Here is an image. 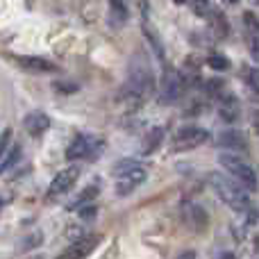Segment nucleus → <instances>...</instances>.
Segmentation results:
<instances>
[{"label": "nucleus", "mask_w": 259, "mask_h": 259, "mask_svg": "<svg viewBox=\"0 0 259 259\" xmlns=\"http://www.w3.org/2000/svg\"><path fill=\"white\" fill-rule=\"evenodd\" d=\"M98 243H100V237H96V234H87V237H82L80 241H75L73 246H68L62 255H57L55 259H84L87 255L94 252V248L98 246Z\"/></svg>", "instance_id": "9"}, {"label": "nucleus", "mask_w": 259, "mask_h": 259, "mask_svg": "<svg viewBox=\"0 0 259 259\" xmlns=\"http://www.w3.org/2000/svg\"><path fill=\"white\" fill-rule=\"evenodd\" d=\"M137 166H139V161H134V159H123V161H116V164L112 166V175H114V178H118V175H123V173H127V170L137 168Z\"/></svg>", "instance_id": "22"}, {"label": "nucleus", "mask_w": 259, "mask_h": 259, "mask_svg": "<svg viewBox=\"0 0 259 259\" xmlns=\"http://www.w3.org/2000/svg\"><path fill=\"white\" fill-rule=\"evenodd\" d=\"M219 161H221V166L228 170V175H232V178L237 180L239 184H243L248 191H255L257 189V184H259L257 173L243 157H239L237 152H223V155L219 157Z\"/></svg>", "instance_id": "2"}, {"label": "nucleus", "mask_w": 259, "mask_h": 259, "mask_svg": "<svg viewBox=\"0 0 259 259\" xmlns=\"http://www.w3.org/2000/svg\"><path fill=\"white\" fill-rule=\"evenodd\" d=\"M23 125H25V130H27V134H30V137L39 139L41 134L50 127V118L46 116L44 112H30L25 116V121H23Z\"/></svg>", "instance_id": "13"}, {"label": "nucleus", "mask_w": 259, "mask_h": 259, "mask_svg": "<svg viewBox=\"0 0 259 259\" xmlns=\"http://www.w3.org/2000/svg\"><path fill=\"white\" fill-rule=\"evenodd\" d=\"M207 64H209L214 71H228L230 68V59L225 57V55H219V53L209 55V57H207Z\"/></svg>", "instance_id": "21"}, {"label": "nucleus", "mask_w": 259, "mask_h": 259, "mask_svg": "<svg viewBox=\"0 0 259 259\" xmlns=\"http://www.w3.org/2000/svg\"><path fill=\"white\" fill-rule=\"evenodd\" d=\"M219 116L223 118L225 123H234L241 116V107H239V100L234 96H221L219 98Z\"/></svg>", "instance_id": "12"}, {"label": "nucleus", "mask_w": 259, "mask_h": 259, "mask_svg": "<svg viewBox=\"0 0 259 259\" xmlns=\"http://www.w3.org/2000/svg\"><path fill=\"white\" fill-rule=\"evenodd\" d=\"M246 80H248V84H250V89L259 94V66H257V68H250V71H248Z\"/></svg>", "instance_id": "25"}, {"label": "nucleus", "mask_w": 259, "mask_h": 259, "mask_svg": "<svg viewBox=\"0 0 259 259\" xmlns=\"http://www.w3.org/2000/svg\"><path fill=\"white\" fill-rule=\"evenodd\" d=\"M184 221H187V225L191 230H196V232H202V230L207 228V211L202 209L200 205H193V202H189V205H184V211H182Z\"/></svg>", "instance_id": "11"}, {"label": "nucleus", "mask_w": 259, "mask_h": 259, "mask_svg": "<svg viewBox=\"0 0 259 259\" xmlns=\"http://www.w3.org/2000/svg\"><path fill=\"white\" fill-rule=\"evenodd\" d=\"M184 87H187V80H184L182 73H178L170 66H166L164 75H161V82H159V98L164 100L166 105L175 103V100L184 94Z\"/></svg>", "instance_id": "4"}, {"label": "nucleus", "mask_w": 259, "mask_h": 259, "mask_svg": "<svg viewBox=\"0 0 259 259\" xmlns=\"http://www.w3.org/2000/svg\"><path fill=\"white\" fill-rule=\"evenodd\" d=\"M257 248H259V237H257Z\"/></svg>", "instance_id": "33"}, {"label": "nucleus", "mask_w": 259, "mask_h": 259, "mask_svg": "<svg viewBox=\"0 0 259 259\" xmlns=\"http://www.w3.org/2000/svg\"><path fill=\"white\" fill-rule=\"evenodd\" d=\"M143 34H146V39L150 41L152 46H155V53H157V57L159 59H164V46H161V41H159V36L155 34V30H152L150 25H148V21L143 23Z\"/></svg>", "instance_id": "19"}, {"label": "nucleus", "mask_w": 259, "mask_h": 259, "mask_svg": "<svg viewBox=\"0 0 259 259\" xmlns=\"http://www.w3.org/2000/svg\"><path fill=\"white\" fill-rule=\"evenodd\" d=\"M105 150V139L94 134H77L66 148V159H98V155Z\"/></svg>", "instance_id": "3"}, {"label": "nucleus", "mask_w": 259, "mask_h": 259, "mask_svg": "<svg viewBox=\"0 0 259 259\" xmlns=\"http://www.w3.org/2000/svg\"><path fill=\"white\" fill-rule=\"evenodd\" d=\"M178 259H196V252H193V250H184Z\"/></svg>", "instance_id": "28"}, {"label": "nucleus", "mask_w": 259, "mask_h": 259, "mask_svg": "<svg viewBox=\"0 0 259 259\" xmlns=\"http://www.w3.org/2000/svg\"><path fill=\"white\" fill-rule=\"evenodd\" d=\"M173 3H178V5H184V3H189V0H173Z\"/></svg>", "instance_id": "30"}, {"label": "nucleus", "mask_w": 259, "mask_h": 259, "mask_svg": "<svg viewBox=\"0 0 259 259\" xmlns=\"http://www.w3.org/2000/svg\"><path fill=\"white\" fill-rule=\"evenodd\" d=\"M223 84H225L223 80H209V82H207V94H209V96H219V98H221V94H223Z\"/></svg>", "instance_id": "24"}, {"label": "nucleus", "mask_w": 259, "mask_h": 259, "mask_svg": "<svg viewBox=\"0 0 259 259\" xmlns=\"http://www.w3.org/2000/svg\"><path fill=\"white\" fill-rule=\"evenodd\" d=\"M7 59L16 62L23 71H32V73H57L59 66H55L50 59H44V57H34V55H5Z\"/></svg>", "instance_id": "7"}, {"label": "nucleus", "mask_w": 259, "mask_h": 259, "mask_svg": "<svg viewBox=\"0 0 259 259\" xmlns=\"http://www.w3.org/2000/svg\"><path fill=\"white\" fill-rule=\"evenodd\" d=\"M228 3H230V5H237V3H239V0H228Z\"/></svg>", "instance_id": "31"}, {"label": "nucleus", "mask_w": 259, "mask_h": 259, "mask_svg": "<svg viewBox=\"0 0 259 259\" xmlns=\"http://www.w3.org/2000/svg\"><path fill=\"white\" fill-rule=\"evenodd\" d=\"M243 23H246V27H248V36H259V18L255 14L246 12L243 14Z\"/></svg>", "instance_id": "23"}, {"label": "nucleus", "mask_w": 259, "mask_h": 259, "mask_svg": "<svg viewBox=\"0 0 259 259\" xmlns=\"http://www.w3.org/2000/svg\"><path fill=\"white\" fill-rule=\"evenodd\" d=\"M257 221H259V209H257L255 205H252L250 209L246 211V225H255Z\"/></svg>", "instance_id": "27"}, {"label": "nucleus", "mask_w": 259, "mask_h": 259, "mask_svg": "<svg viewBox=\"0 0 259 259\" xmlns=\"http://www.w3.org/2000/svg\"><path fill=\"white\" fill-rule=\"evenodd\" d=\"M18 155H21V146H18V143H14L12 148H7V152H5L3 159H0V173H5V170H7L9 166L16 164Z\"/></svg>", "instance_id": "17"}, {"label": "nucleus", "mask_w": 259, "mask_h": 259, "mask_svg": "<svg viewBox=\"0 0 259 259\" xmlns=\"http://www.w3.org/2000/svg\"><path fill=\"white\" fill-rule=\"evenodd\" d=\"M209 139V132L202 127H184L175 134L173 143H170V152H187L193 148L202 146V143Z\"/></svg>", "instance_id": "5"}, {"label": "nucleus", "mask_w": 259, "mask_h": 259, "mask_svg": "<svg viewBox=\"0 0 259 259\" xmlns=\"http://www.w3.org/2000/svg\"><path fill=\"white\" fill-rule=\"evenodd\" d=\"M98 196V189L96 187H89V189H84V191H82V196L77 198V200H73V202H68V209H84L87 205H89L91 200H94V198Z\"/></svg>", "instance_id": "16"}, {"label": "nucleus", "mask_w": 259, "mask_h": 259, "mask_svg": "<svg viewBox=\"0 0 259 259\" xmlns=\"http://www.w3.org/2000/svg\"><path fill=\"white\" fill-rule=\"evenodd\" d=\"M216 146L228 148L230 152H243V150H248L246 134L239 132V130H228V132H221L219 139H216Z\"/></svg>", "instance_id": "10"}, {"label": "nucleus", "mask_w": 259, "mask_h": 259, "mask_svg": "<svg viewBox=\"0 0 259 259\" xmlns=\"http://www.w3.org/2000/svg\"><path fill=\"white\" fill-rule=\"evenodd\" d=\"M248 46H250V55L255 62H259V36H248Z\"/></svg>", "instance_id": "26"}, {"label": "nucleus", "mask_w": 259, "mask_h": 259, "mask_svg": "<svg viewBox=\"0 0 259 259\" xmlns=\"http://www.w3.org/2000/svg\"><path fill=\"white\" fill-rule=\"evenodd\" d=\"M252 127H255V132H257V137H259V112L252 116Z\"/></svg>", "instance_id": "29"}, {"label": "nucleus", "mask_w": 259, "mask_h": 259, "mask_svg": "<svg viewBox=\"0 0 259 259\" xmlns=\"http://www.w3.org/2000/svg\"><path fill=\"white\" fill-rule=\"evenodd\" d=\"M77 178H80V166H71V168L57 173V175H55V180L50 182V187H48V196L50 198H57V196L68 193L73 187H75Z\"/></svg>", "instance_id": "6"}, {"label": "nucleus", "mask_w": 259, "mask_h": 259, "mask_svg": "<svg viewBox=\"0 0 259 259\" xmlns=\"http://www.w3.org/2000/svg\"><path fill=\"white\" fill-rule=\"evenodd\" d=\"M211 9H214V5L209 0H191V12L198 18H207L211 14Z\"/></svg>", "instance_id": "20"}, {"label": "nucleus", "mask_w": 259, "mask_h": 259, "mask_svg": "<svg viewBox=\"0 0 259 259\" xmlns=\"http://www.w3.org/2000/svg\"><path fill=\"white\" fill-rule=\"evenodd\" d=\"M207 21H209V27H211V34L216 36V39H225V36L230 34V23L228 18H225V14L221 12L219 7L211 9V14L207 16Z\"/></svg>", "instance_id": "14"}, {"label": "nucleus", "mask_w": 259, "mask_h": 259, "mask_svg": "<svg viewBox=\"0 0 259 259\" xmlns=\"http://www.w3.org/2000/svg\"><path fill=\"white\" fill-rule=\"evenodd\" d=\"M209 184L216 191V196L237 214H246L250 209V198H248V189L243 184H239L232 175H223V173H211L209 175Z\"/></svg>", "instance_id": "1"}, {"label": "nucleus", "mask_w": 259, "mask_h": 259, "mask_svg": "<svg viewBox=\"0 0 259 259\" xmlns=\"http://www.w3.org/2000/svg\"><path fill=\"white\" fill-rule=\"evenodd\" d=\"M143 182H146V168H143V166H137V168L118 175L116 184H114V191H116V196H130V193Z\"/></svg>", "instance_id": "8"}, {"label": "nucleus", "mask_w": 259, "mask_h": 259, "mask_svg": "<svg viewBox=\"0 0 259 259\" xmlns=\"http://www.w3.org/2000/svg\"><path fill=\"white\" fill-rule=\"evenodd\" d=\"M109 9H112V16H114V25H121V23L127 21V9L121 0H109Z\"/></svg>", "instance_id": "18"}, {"label": "nucleus", "mask_w": 259, "mask_h": 259, "mask_svg": "<svg viewBox=\"0 0 259 259\" xmlns=\"http://www.w3.org/2000/svg\"><path fill=\"white\" fill-rule=\"evenodd\" d=\"M161 141H164V130H161V127H152L150 132L141 139V148H139V152H141L143 157L152 155V152L161 146Z\"/></svg>", "instance_id": "15"}, {"label": "nucleus", "mask_w": 259, "mask_h": 259, "mask_svg": "<svg viewBox=\"0 0 259 259\" xmlns=\"http://www.w3.org/2000/svg\"><path fill=\"white\" fill-rule=\"evenodd\" d=\"M3 202H5V200H3V198H0V207H3Z\"/></svg>", "instance_id": "32"}]
</instances>
